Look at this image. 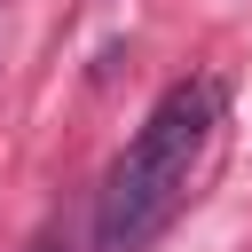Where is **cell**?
<instances>
[{
	"mask_svg": "<svg viewBox=\"0 0 252 252\" xmlns=\"http://www.w3.org/2000/svg\"><path fill=\"white\" fill-rule=\"evenodd\" d=\"M213 126H220V87L213 79H173L158 94V110L142 118V134L102 173L94 252H150L165 236V220L189 205V181H197V165L213 150Z\"/></svg>",
	"mask_w": 252,
	"mask_h": 252,
	"instance_id": "1",
	"label": "cell"
},
{
	"mask_svg": "<svg viewBox=\"0 0 252 252\" xmlns=\"http://www.w3.org/2000/svg\"><path fill=\"white\" fill-rule=\"evenodd\" d=\"M24 252H71V236H63V220H47V228H39V236H32Z\"/></svg>",
	"mask_w": 252,
	"mask_h": 252,
	"instance_id": "2",
	"label": "cell"
}]
</instances>
